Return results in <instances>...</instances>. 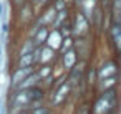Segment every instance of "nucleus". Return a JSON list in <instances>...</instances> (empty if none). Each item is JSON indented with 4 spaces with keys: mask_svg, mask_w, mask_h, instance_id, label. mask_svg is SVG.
Listing matches in <instances>:
<instances>
[{
    "mask_svg": "<svg viewBox=\"0 0 121 114\" xmlns=\"http://www.w3.org/2000/svg\"><path fill=\"white\" fill-rule=\"evenodd\" d=\"M114 107H116V93L113 89H108L95 102L93 112L95 114H109V112H114Z\"/></svg>",
    "mask_w": 121,
    "mask_h": 114,
    "instance_id": "obj_1",
    "label": "nucleus"
},
{
    "mask_svg": "<svg viewBox=\"0 0 121 114\" xmlns=\"http://www.w3.org/2000/svg\"><path fill=\"white\" fill-rule=\"evenodd\" d=\"M42 98V91L38 88H28V89H22L18 94H15L13 98V109H18L25 104H30L37 99Z\"/></svg>",
    "mask_w": 121,
    "mask_h": 114,
    "instance_id": "obj_2",
    "label": "nucleus"
},
{
    "mask_svg": "<svg viewBox=\"0 0 121 114\" xmlns=\"http://www.w3.org/2000/svg\"><path fill=\"white\" fill-rule=\"evenodd\" d=\"M30 74H32V68H30V66H20V68L12 74V86H17V88H18Z\"/></svg>",
    "mask_w": 121,
    "mask_h": 114,
    "instance_id": "obj_3",
    "label": "nucleus"
},
{
    "mask_svg": "<svg viewBox=\"0 0 121 114\" xmlns=\"http://www.w3.org/2000/svg\"><path fill=\"white\" fill-rule=\"evenodd\" d=\"M86 28H88V23H86L85 15L83 13L76 15V18H75V28H73L75 35H85L86 33Z\"/></svg>",
    "mask_w": 121,
    "mask_h": 114,
    "instance_id": "obj_4",
    "label": "nucleus"
},
{
    "mask_svg": "<svg viewBox=\"0 0 121 114\" xmlns=\"http://www.w3.org/2000/svg\"><path fill=\"white\" fill-rule=\"evenodd\" d=\"M116 73H118L116 65H114V63H106V65H103V66H101V69H99L98 76H99V79H104V78L116 76Z\"/></svg>",
    "mask_w": 121,
    "mask_h": 114,
    "instance_id": "obj_5",
    "label": "nucleus"
},
{
    "mask_svg": "<svg viewBox=\"0 0 121 114\" xmlns=\"http://www.w3.org/2000/svg\"><path fill=\"white\" fill-rule=\"evenodd\" d=\"M40 78H42L40 74H30V76H28V78H27V79H25V81H23V83L18 86V88H20V89L35 88V84H37V81H40Z\"/></svg>",
    "mask_w": 121,
    "mask_h": 114,
    "instance_id": "obj_6",
    "label": "nucleus"
},
{
    "mask_svg": "<svg viewBox=\"0 0 121 114\" xmlns=\"http://www.w3.org/2000/svg\"><path fill=\"white\" fill-rule=\"evenodd\" d=\"M113 41H114V48L118 51H121V25H113Z\"/></svg>",
    "mask_w": 121,
    "mask_h": 114,
    "instance_id": "obj_7",
    "label": "nucleus"
},
{
    "mask_svg": "<svg viewBox=\"0 0 121 114\" xmlns=\"http://www.w3.org/2000/svg\"><path fill=\"white\" fill-rule=\"evenodd\" d=\"M68 89H70V86H68V84H61V86H60V89H58V93H56V96L53 98V104H60V102L66 98Z\"/></svg>",
    "mask_w": 121,
    "mask_h": 114,
    "instance_id": "obj_8",
    "label": "nucleus"
},
{
    "mask_svg": "<svg viewBox=\"0 0 121 114\" xmlns=\"http://www.w3.org/2000/svg\"><path fill=\"white\" fill-rule=\"evenodd\" d=\"M113 20L116 25H121V0H114L113 5Z\"/></svg>",
    "mask_w": 121,
    "mask_h": 114,
    "instance_id": "obj_9",
    "label": "nucleus"
},
{
    "mask_svg": "<svg viewBox=\"0 0 121 114\" xmlns=\"http://www.w3.org/2000/svg\"><path fill=\"white\" fill-rule=\"evenodd\" d=\"M63 61H65V66H66V68H71V66L75 65V61H76L75 51H73V50H68V51L65 53V56H63Z\"/></svg>",
    "mask_w": 121,
    "mask_h": 114,
    "instance_id": "obj_10",
    "label": "nucleus"
},
{
    "mask_svg": "<svg viewBox=\"0 0 121 114\" xmlns=\"http://www.w3.org/2000/svg\"><path fill=\"white\" fill-rule=\"evenodd\" d=\"M48 43H50L52 48H58L60 46V33L53 32L52 35H48Z\"/></svg>",
    "mask_w": 121,
    "mask_h": 114,
    "instance_id": "obj_11",
    "label": "nucleus"
},
{
    "mask_svg": "<svg viewBox=\"0 0 121 114\" xmlns=\"http://www.w3.org/2000/svg\"><path fill=\"white\" fill-rule=\"evenodd\" d=\"M47 38H48V32H47V28H40L38 30V33H37V38H35V43L37 45H42L43 41H47Z\"/></svg>",
    "mask_w": 121,
    "mask_h": 114,
    "instance_id": "obj_12",
    "label": "nucleus"
},
{
    "mask_svg": "<svg viewBox=\"0 0 121 114\" xmlns=\"http://www.w3.org/2000/svg\"><path fill=\"white\" fill-rule=\"evenodd\" d=\"M103 83H101V89H104V91H108V88L109 86H113L114 83H116V76H111V78H104V79H101Z\"/></svg>",
    "mask_w": 121,
    "mask_h": 114,
    "instance_id": "obj_13",
    "label": "nucleus"
},
{
    "mask_svg": "<svg viewBox=\"0 0 121 114\" xmlns=\"http://www.w3.org/2000/svg\"><path fill=\"white\" fill-rule=\"evenodd\" d=\"M53 18H55V8H48V10H47V13H45V17L42 18V23L53 22Z\"/></svg>",
    "mask_w": 121,
    "mask_h": 114,
    "instance_id": "obj_14",
    "label": "nucleus"
},
{
    "mask_svg": "<svg viewBox=\"0 0 121 114\" xmlns=\"http://www.w3.org/2000/svg\"><path fill=\"white\" fill-rule=\"evenodd\" d=\"M42 55H43V56H40V60H42V61H48V60L53 56V50H52V48H45V50L42 51Z\"/></svg>",
    "mask_w": 121,
    "mask_h": 114,
    "instance_id": "obj_15",
    "label": "nucleus"
},
{
    "mask_svg": "<svg viewBox=\"0 0 121 114\" xmlns=\"http://www.w3.org/2000/svg\"><path fill=\"white\" fill-rule=\"evenodd\" d=\"M91 12H93V0H86V2H85V13L83 15L90 17Z\"/></svg>",
    "mask_w": 121,
    "mask_h": 114,
    "instance_id": "obj_16",
    "label": "nucleus"
},
{
    "mask_svg": "<svg viewBox=\"0 0 121 114\" xmlns=\"http://www.w3.org/2000/svg\"><path fill=\"white\" fill-rule=\"evenodd\" d=\"M48 73H50V68H48V66H45V68H43V69H42V73H40V76H42V78H43V76H47V74H48Z\"/></svg>",
    "mask_w": 121,
    "mask_h": 114,
    "instance_id": "obj_17",
    "label": "nucleus"
},
{
    "mask_svg": "<svg viewBox=\"0 0 121 114\" xmlns=\"http://www.w3.org/2000/svg\"><path fill=\"white\" fill-rule=\"evenodd\" d=\"M4 107H2V98H0V111H2Z\"/></svg>",
    "mask_w": 121,
    "mask_h": 114,
    "instance_id": "obj_18",
    "label": "nucleus"
},
{
    "mask_svg": "<svg viewBox=\"0 0 121 114\" xmlns=\"http://www.w3.org/2000/svg\"><path fill=\"white\" fill-rule=\"evenodd\" d=\"M0 61H2V48H0Z\"/></svg>",
    "mask_w": 121,
    "mask_h": 114,
    "instance_id": "obj_19",
    "label": "nucleus"
},
{
    "mask_svg": "<svg viewBox=\"0 0 121 114\" xmlns=\"http://www.w3.org/2000/svg\"><path fill=\"white\" fill-rule=\"evenodd\" d=\"M23 114H25V112H23ZM27 114H30V112H27Z\"/></svg>",
    "mask_w": 121,
    "mask_h": 114,
    "instance_id": "obj_20",
    "label": "nucleus"
}]
</instances>
